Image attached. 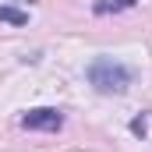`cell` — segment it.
<instances>
[{"label": "cell", "mask_w": 152, "mask_h": 152, "mask_svg": "<svg viewBox=\"0 0 152 152\" xmlns=\"http://www.w3.org/2000/svg\"><path fill=\"white\" fill-rule=\"evenodd\" d=\"M88 85L96 88V92H103V96H124L127 88H131V81H134V71L127 67V64H120L113 57H96L92 64H88Z\"/></svg>", "instance_id": "1"}, {"label": "cell", "mask_w": 152, "mask_h": 152, "mask_svg": "<svg viewBox=\"0 0 152 152\" xmlns=\"http://www.w3.org/2000/svg\"><path fill=\"white\" fill-rule=\"evenodd\" d=\"M0 21H7V25H28V14L18 11V7H0Z\"/></svg>", "instance_id": "4"}, {"label": "cell", "mask_w": 152, "mask_h": 152, "mask_svg": "<svg viewBox=\"0 0 152 152\" xmlns=\"http://www.w3.org/2000/svg\"><path fill=\"white\" fill-rule=\"evenodd\" d=\"M138 0H96L92 4V11L99 14V18H106V14H120V11H131Z\"/></svg>", "instance_id": "3"}, {"label": "cell", "mask_w": 152, "mask_h": 152, "mask_svg": "<svg viewBox=\"0 0 152 152\" xmlns=\"http://www.w3.org/2000/svg\"><path fill=\"white\" fill-rule=\"evenodd\" d=\"M21 127L25 131H60L64 127V110H57V106H36V110L21 113Z\"/></svg>", "instance_id": "2"}, {"label": "cell", "mask_w": 152, "mask_h": 152, "mask_svg": "<svg viewBox=\"0 0 152 152\" xmlns=\"http://www.w3.org/2000/svg\"><path fill=\"white\" fill-rule=\"evenodd\" d=\"M131 134H134V138H145V134H149V113H142V117L131 120Z\"/></svg>", "instance_id": "5"}]
</instances>
